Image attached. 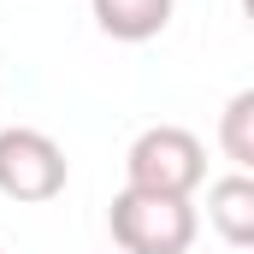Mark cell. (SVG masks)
<instances>
[{
	"label": "cell",
	"instance_id": "1",
	"mask_svg": "<svg viewBox=\"0 0 254 254\" xmlns=\"http://www.w3.org/2000/svg\"><path fill=\"white\" fill-rule=\"evenodd\" d=\"M107 231L125 254H190L195 231V201L184 195H154V190H119L107 207Z\"/></svg>",
	"mask_w": 254,
	"mask_h": 254
},
{
	"label": "cell",
	"instance_id": "2",
	"mask_svg": "<svg viewBox=\"0 0 254 254\" xmlns=\"http://www.w3.org/2000/svg\"><path fill=\"white\" fill-rule=\"evenodd\" d=\"M125 184L154 195H184L190 201L207 184V148L184 125H148L125 154Z\"/></svg>",
	"mask_w": 254,
	"mask_h": 254
},
{
	"label": "cell",
	"instance_id": "3",
	"mask_svg": "<svg viewBox=\"0 0 254 254\" xmlns=\"http://www.w3.org/2000/svg\"><path fill=\"white\" fill-rule=\"evenodd\" d=\"M65 178H71L65 148L48 130H36V125H6L0 130V195L6 201H24V207L54 201L65 190Z\"/></svg>",
	"mask_w": 254,
	"mask_h": 254
},
{
	"label": "cell",
	"instance_id": "4",
	"mask_svg": "<svg viewBox=\"0 0 254 254\" xmlns=\"http://www.w3.org/2000/svg\"><path fill=\"white\" fill-rule=\"evenodd\" d=\"M207 225L231 249H249L254 243V178L249 172H225V178L207 184Z\"/></svg>",
	"mask_w": 254,
	"mask_h": 254
},
{
	"label": "cell",
	"instance_id": "5",
	"mask_svg": "<svg viewBox=\"0 0 254 254\" xmlns=\"http://www.w3.org/2000/svg\"><path fill=\"white\" fill-rule=\"evenodd\" d=\"M172 6L178 0H89L101 36H113V42H154L172 24Z\"/></svg>",
	"mask_w": 254,
	"mask_h": 254
},
{
	"label": "cell",
	"instance_id": "6",
	"mask_svg": "<svg viewBox=\"0 0 254 254\" xmlns=\"http://www.w3.org/2000/svg\"><path fill=\"white\" fill-rule=\"evenodd\" d=\"M219 148L231 172H254V89H237L219 113Z\"/></svg>",
	"mask_w": 254,
	"mask_h": 254
},
{
	"label": "cell",
	"instance_id": "7",
	"mask_svg": "<svg viewBox=\"0 0 254 254\" xmlns=\"http://www.w3.org/2000/svg\"><path fill=\"white\" fill-rule=\"evenodd\" d=\"M0 254H6V249H0Z\"/></svg>",
	"mask_w": 254,
	"mask_h": 254
}]
</instances>
